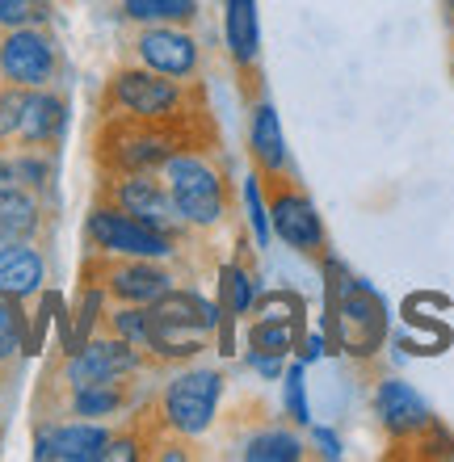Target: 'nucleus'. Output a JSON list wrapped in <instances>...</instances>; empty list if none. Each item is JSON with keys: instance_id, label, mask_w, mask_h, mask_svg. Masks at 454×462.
<instances>
[{"instance_id": "f257e3e1", "label": "nucleus", "mask_w": 454, "mask_h": 462, "mask_svg": "<svg viewBox=\"0 0 454 462\" xmlns=\"http://www.w3.org/2000/svg\"><path fill=\"white\" fill-rule=\"evenodd\" d=\"M101 114L110 118H139V122H172V126H198L207 106H202V85L198 80H172L152 68H118L106 80L101 93Z\"/></svg>"}, {"instance_id": "f03ea898", "label": "nucleus", "mask_w": 454, "mask_h": 462, "mask_svg": "<svg viewBox=\"0 0 454 462\" xmlns=\"http://www.w3.org/2000/svg\"><path fill=\"white\" fill-rule=\"evenodd\" d=\"M324 273H329V337L332 345L357 362H370L375 353L387 345V307H383L379 291L366 278H354L337 256H324Z\"/></svg>"}, {"instance_id": "7ed1b4c3", "label": "nucleus", "mask_w": 454, "mask_h": 462, "mask_svg": "<svg viewBox=\"0 0 454 462\" xmlns=\"http://www.w3.org/2000/svg\"><path fill=\"white\" fill-rule=\"evenodd\" d=\"M160 181L172 198L177 219L185 223L190 236H207V231L223 227L227 207H232V189L223 177L219 160L210 156L202 143H190L181 152H172L160 169Z\"/></svg>"}, {"instance_id": "20e7f679", "label": "nucleus", "mask_w": 454, "mask_h": 462, "mask_svg": "<svg viewBox=\"0 0 454 462\" xmlns=\"http://www.w3.org/2000/svg\"><path fill=\"white\" fill-rule=\"evenodd\" d=\"M190 143H198L194 126L110 118V114H101L93 160H97L101 177H106V172H160L172 152H181V147H190Z\"/></svg>"}, {"instance_id": "39448f33", "label": "nucleus", "mask_w": 454, "mask_h": 462, "mask_svg": "<svg viewBox=\"0 0 454 462\" xmlns=\"http://www.w3.org/2000/svg\"><path fill=\"white\" fill-rule=\"evenodd\" d=\"M223 370L215 365H177L169 374V383L156 395V429L169 438L194 441L202 433H210L215 416H219V400H223Z\"/></svg>"}, {"instance_id": "423d86ee", "label": "nucleus", "mask_w": 454, "mask_h": 462, "mask_svg": "<svg viewBox=\"0 0 454 462\" xmlns=\"http://www.w3.org/2000/svg\"><path fill=\"white\" fill-rule=\"evenodd\" d=\"M85 240L93 256H139V261H172L181 240H172L164 231L148 227V223L131 219L126 210L101 198L85 219Z\"/></svg>"}, {"instance_id": "0eeeda50", "label": "nucleus", "mask_w": 454, "mask_h": 462, "mask_svg": "<svg viewBox=\"0 0 454 462\" xmlns=\"http://www.w3.org/2000/svg\"><path fill=\"white\" fill-rule=\"evenodd\" d=\"M63 55L51 25L0 30V80L17 88H51L60 80Z\"/></svg>"}, {"instance_id": "6e6552de", "label": "nucleus", "mask_w": 454, "mask_h": 462, "mask_svg": "<svg viewBox=\"0 0 454 462\" xmlns=\"http://www.w3.org/2000/svg\"><path fill=\"white\" fill-rule=\"evenodd\" d=\"M152 365L144 349L131 341L114 337V332H93L80 349L63 353L60 365V387H85V383H114V378H135Z\"/></svg>"}, {"instance_id": "1a4fd4ad", "label": "nucleus", "mask_w": 454, "mask_h": 462, "mask_svg": "<svg viewBox=\"0 0 454 462\" xmlns=\"http://www.w3.org/2000/svg\"><path fill=\"white\" fill-rule=\"evenodd\" d=\"M101 198L114 202L118 210H126L131 219L172 236V240H190L185 223L177 219V210H172V198H169V189H164V181H160V172H106Z\"/></svg>"}, {"instance_id": "9d476101", "label": "nucleus", "mask_w": 454, "mask_h": 462, "mask_svg": "<svg viewBox=\"0 0 454 462\" xmlns=\"http://www.w3.org/2000/svg\"><path fill=\"white\" fill-rule=\"evenodd\" d=\"M85 278H93L114 303L148 307L160 294H169L177 278L169 273V261H139V256H93L85 265Z\"/></svg>"}, {"instance_id": "9b49d317", "label": "nucleus", "mask_w": 454, "mask_h": 462, "mask_svg": "<svg viewBox=\"0 0 454 462\" xmlns=\"http://www.w3.org/2000/svg\"><path fill=\"white\" fill-rule=\"evenodd\" d=\"M265 202H270V231L273 240L295 248L303 256L324 253V219H320L316 202L291 185V177H265Z\"/></svg>"}, {"instance_id": "f8f14e48", "label": "nucleus", "mask_w": 454, "mask_h": 462, "mask_svg": "<svg viewBox=\"0 0 454 462\" xmlns=\"http://www.w3.org/2000/svg\"><path fill=\"white\" fill-rule=\"evenodd\" d=\"M131 60L172 80H198L202 72V42L190 25H135Z\"/></svg>"}, {"instance_id": "ddd939ff", "label": "nucleus", "mask_w": 454, "mask_h": 462, "mask_svg": "<svg viewBox=\"0 0 454 462\" xmlns=\"http://www.w3.org/2000/svg\"><path fill=\"white\" fill-rule=\"evenodd\" d=\"M370 408H375V420H379V429L387 433V441L400 446V450H412V446L438 425V416H433V408L417 395V387L404 383V378H392V374L375 383Z\"/></svg>"}, {"instance_id": "4468645a", "label": "nucleus", "mask_w": 454, "mask_h": 462, "mask_svg": "<svg viewBox=\"0 0 454 462\" xmlns=\"http://www.w3.org/2000/svg\"><path fill=\"white\" fill-rule=\"evenodd\" d=\"M114 429L106 420H47L34 433V458L38 462H106Z\"/></svg>"}, {"instance_id": "2eb2a0df", "label": "nucleus", "mask_w": 454, "mask_h": 462, "mask_svg": "<svg viewBox=\"0 0 454 462\" xmlns=\"http://www.w3.org/2000/svg\"><path fill=\"white\" fill-rule=\"evenodd\" d=\"M63 131H68V101L51 88H25L22 101V126H17V147H60Z\"/></svg>"}, {"instance_id": "dca6fc26", "label": "nucleus", "mask_w": 454, "mask_h": 462, "mask_svg": "<svg viewBox=\"0 0 454 462\" xmlns=\"http://www.w3.org/2000/svg\"><path fill=\"white\" fill-rule=\"evenodd\" d=\"M47 291V256L34 240L0 244V294L30 303Z\"/></svg>"}, {"instance_id": "f3484780", "label": "nucleus", "mask_w": 454, "mask_h": 462, "mask_svg": "<svg viewBox=\"0 0 454 462\" xmlns=\"http://www.w3.org/2000/svg\"><path fill=\"white\" fill-rule=\"evenodd\" d=\"M248 156H253V169L261 177H286L291 172L283 118L270 101H253V110H248Z\"/></svg>"}, {"instance_id": "a211bd4d", "label": "nucleus", "mask_w": 454, "mask_h": 462, "mask_svg": "<svg viewBox=\"0 0 454 462\" xmlns=\"http://www.w3.org/2000/svg\"><path fill=\"white\" fill-rule=\"evenodd\" d=\"M223 47L236 72L253 76L261 60V17L257 0H223Z\"/></svg>"}, {"instance_id": "6ab92c4d", "label": "nucleus", "mask_w": 454, "mask_h": 462, "mask_svg": "<svg viewBox=\"0 0 454 462\" xmlns=\"http://www.w3.org/2000/svg\"><path fill=\"white\" fill-rule=\"evenodd\" d=\"M131 403H135V383H131V378L85 383V387L63 391V412L80 416V420H110V416H123Z\"/></svg>"}, {"instance_id": "aec40b11", "label": "nucleus", "mask_w": 454, "mask_h": 462, "mask_svg": "<svg viewBox=\"0 0 454 462\" xmlns=\"http://www.w3.org/2000/svg\"><path fill=\"white\" fill-rule=\"evenodd\" d=\"M38 231H42V198L30 189L0 194V244L38 240Z\"/></svg>"}, {"instance_id": "412c9836", "label": "nucleus", "mask_w": 454, "mask_h": 462, "mask_svg": "<svg viewBox=\"0 0 454 462\" xmlns=\"http://www.w3.org/2000/svg\"><path fill=\"white\" fill-rule=\"evenodd\" d=\"M257 294H261V278L245 265V261H227V265H219V299H215V303H219L227 316H236V319L253 316Z\"/></svg>"}, {"instance_id": "4be33fe9", "label": "nucleus", "mask_w": 454, "mask_h": 462, "mask_svg": "<svg viewBox=\"0 0 454 462\" xmlns=\"http://www.w3.org/2000/svg\"><path fill=\"white\" fill-rule=\"evenodd\" d=\"M118 17L131 25H194L198 0H118Z\"/></svg>"}, {"instance_id": "5701e85b", "label": "nucleus", "mask_w": 454, "mask_h": 462, "mask_svg": "<svg viewBox=\"0 0 454 462\" xmlns=\"http://www.w3.org/2000/svg\"><path fill=\"white\" fill-rule=\"evenodd\" d=\"M245 462H299L303 458V441L291 429H257L245 438Z\"/></svg>"}, {"instance_id": "b1692460", "label": "nucleus", "mask_w": 454, "mask_h": 462, "mask_svg": "<svg viewBox=\"0 0 454 462\" xmlns=\"http://www.w3.org/2000/svg\"><path fill=\"white\" fill-rule=\"evenodd\" d=\"M25 341H30V311L25 303L0 294V365L17 362L25 353Z\"/></svg>"}, {"instance_id": "393cba45", "label": "nucleus", "mask_w": 454, "mask_h": 462, "mask_svg": "<svg viewBox=\"0 0 454 462\" xmlns=\"http://www.w3.org/2000/svg\"><path fill=\"white\" fill-rule=\"evenodd\" d=\"M303 337L299 324H283V319H253L245 332V345L248 349H265V353H278V357H291Z\"/></svg>"}, {"instance_id": "a878e982", "label": "nucleus", "mask_w": 454, "mask_h": 462, "mask_svg": "<svg viewBox=\"0 0 454 462\" xmlns=\"http://www.w3.org/2000/svg\"><path fill=\"white\" fill-rule=\"evenodd\" d=\"M253 316L257 319H283V324H299V328H303L307 303H303V294L299 291H286V286L265 291V286H261L257 303H253Z\"/></svg>"}, {"instance_id": "bb28decb", "label": "nucleus", "mask_w": 454, "mask_h": 462, "mask_svg": "<svg viewBox=\"0 0 454 462\" xmlns=\"http://www.w3.org/2000/svg\"><path fill=\"white\" fill-rule=\"evenodd\" d=\"M245 210H248V231H253V244L261 248H270L273 231H270V202H265V177L257 169L245 177Z\"/></svg>"}, {"instance_id": "cd10ccee", "label": "nucleus", "mask_w": 454, "mask_h": 462, "mask_svg": "<svg viewBox=\"0 0 454 462\" xmlns=\"http://www.w3.org/2000/svg\"><path fill=\"white\" fill-rule=\"evenodd\" d=\"M17 172H22V189L42 198L55 181V160L42 147H17Z\"/></svg>"}, {"instance_id": "c85d7f7f", "label": "nucleus", "mask_w": 454, "mask_h": 462, "mask_svg": "<svg viewBox=\"0 0 454 462\" xmlns=\"http://www.w3.org/2000/svg\"><path fill=\"white\" fill-rule=\"evenodd\" d=\"M283 408H286V416H291L295 425H311V403H307V365L299 362V357L283 370Z\"/></svg>"}, {"instance_id": "c756f323", "label": "nucleus", "mask_w": 454, "mask_h": 462, "mask_svg": "<svg viewBox=\"0 0 454 462\" xmlns=\"http://www.w3.org/2000/svg\"><path fill=\"white\" fill-rule=\"evenodd\" d=\"M55 0H0V30L17 25H51Z\"/></svg>"}, {"instance_id": "7c9ffc66", "label": "nucleus", "mask_w": 454, "mask_h": 462, "mask_svg": "<svg viewBox=\"0 0 454 462\" xmlns=\"http://www.w3.org/2000/svg\"><path fill=\"white\" fill-rule=\"evenodd\" d=\"M22 101H25V88L5 85V80H0V147H13V143H17V126H22Z\"/></svg>"}, {"instance_id": "2f4dec72", "label": "nucleus", "mask_w": 454, "mask_h": 462, "mask_svg": "<svg viewBox=\"0 0 454 462\" xmlns=\"http://www.w3.org/2000/svg\"><path fill=\"white\" fill-rule=\"evenodd\" d=\"M324 353H332V337L329 332H303L299 337V345H295V357L303 365H311V362H320Z\"/></svg>"}, {"instance_id": "473e14b6", "label": "nucleus", "mask_w": 454, "mask_h": 462, "mask_svg": "<svg viewBox=\"0 0 454 462\" xmlns=\"http://www.w3.org/2000/svg\"><path fill=\"white\" fill-rule=\"evenodd\" d=\"M245 362H248V370H253V374H261V378H283V370H286V357L265 353V349H248Z\"/></svg>"}, {"instance_id": "72a5a7b5", "label": "nucleus", "mask_w": 454, "mask_h": 462, "mask_svg": "<svg viewBox=\"0 0 454 462\" xmlns=\"http://www.w3.org/2000/svg\"><path fill=\"white\" fill-rule=\"evenodd\" d=\"M22 189V172H17V152L0 147V194H13Z\"/></svg>"}, {"instance_id": "f704fd0d", "label": "nucleus", "mask_w": 454, "mask_h": 462, "mask_svg": "<svg viewBox=\"0 0 454 462\" xmlns=\"http://www.w3.org/2000/svg\"><path fill=\"white\" fill-rule=\"evenodd\" d=\"M311 438H316V446H320V458H329V462L341 458V438H337L332 429H316Z\"/></svg>"}, {"instance_id": "c9c22d12", "label": "nucleus", "mask_w": 454, "mask_h": 462, "mask_svg": "<svg viewBox=\"0 0 454 462\" xmlns=\"http://www.w3.org/2000/svg\"><path fill=\"white\" fill-rule=\"evenodd\" d=\"M446 5V13H450V25H454V0H442Z\"/></svg>"}, {"instance_id": "e433bc0d", "label": "nucleus", "mask_w": 454, "mask_h": 462, "mask_svg": "<svg viewBox=\"0 0 454 462\" xmlns=\"http://www.w3.org/2000/svg\"><path fill=\"white\" fill-rule=\"evenodd\" d=\"M450 80H454V51H450Z\"/></svg>"}]
</instances>
